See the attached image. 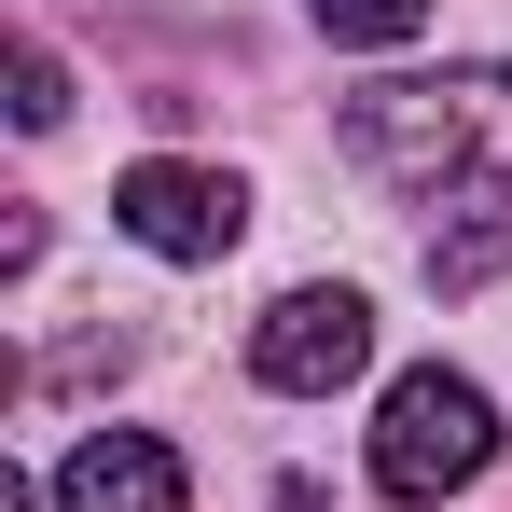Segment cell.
Here are the masks:
<instances>
[{
  "label": "cell",
  "mask_w": 512,
  "mask_h": 512,
  "mask_svg": "<svg viewBox=\"0 0 512 512\" xmlns=\"http://www.w3.org/2000/svg\"><path fill=\"white\" fill-rule=\"evenodd\" d=\"M346 167L416 194V208H471V222H512V70H429V84H360L333 111Z\"/></svg>",
  "instance_id": "cell-1"
},
{
  "label": "cell",
  "mask_w": 512,
  "mask_h": 512,
  "mask_svg": "<svg viewBox=\"0 0 512 512\" xmlns=\"http://www.w3.org/2000/svg\"><path fill=\"white\" fill-rule=\"evenodd\" d=\"M305 14H319L333 42H360V56H388V42H416V28H429V0H305Z\"/></svg>",
  "instance_id": "cell-6"
},
{
  "label": "cell",
  "mask_w": 512,
  "mask_h": 512,
  "mask_svg": "<svg viewBox=\"0 0 512 512\" xmlns=\"http://www.w3.org/2000/svg\"><path fill=\"white\" fill-rule=\"evenodd\" d=\"M512 250V222H457V236H429V291H485Z\"/></svg>",
  "instance_id": "cell-7"
},
{
  "label": "cell",
  "mask_w": 512,
  "mask_h": 512,
  "mask_svg": "<svg viewBox=\"0 0 512 512\" xmlns=\"http://www.w3.org/2000/svg\"><path fill=\"white\" fill-rule=\"evenodd\" d=\"M499 471V402L471 388V374H388V402H374V485L388 499H457V485H485Z\"/></svg>",
  "instance_id": "cell-2"
},
{
  "label": "cell",
  "mask_w": 512,
  "mask_h": 512,
  "mask_svg": "<svg viewBox=\"0 0 512 512\" xmlns=\"http://www.w3.org/2000/svg\"><path fill=\"white\" fill-rule=\"evenodd\" d=\"M374 360V305L346 291V277H305V291H277L250 333V374L277 388V402H333L346 374Z\"/></svg>",
  "instance_id": "cell-3"
},
{
  "label": "cell",
  "mask_w": 512,
  "mask_h": 512,
  "mask_svg": "<svg viewBox=\"0 0 512 512\" xmlns=\"http://www.w3.org/2000/svg\"><path fill=\"white\" fill-rule=\"evenodd\" d=\"M111 222H125L153 263H222L236 236H250V180H236V167H180V153H153V167L111 180Z\"/></svg>",
  "instance_id": "cell-4"
},
{
  "label": "cell",
  "mask_w": 512,
  "mask_h": 512,
  "mask_svg": "<svg viewBox=\"0 0 512 512\" xmlns=\"http://www.w3.org/2000/svg\"><path fill=\"white\" fill-rule=\"evenodd\" d=\"M180 499H194V471L153 429H84L70 471H56V512H180Z\"/></svg>",
  "instance_id": "cell-5"
},
{
  "label": "cell",
  "mask_w": 512,
  "mask_h": 512,
  "mask_svg": "<svg viewBox=\"0 0 512 512\" xmlns=\"http://www.w3.org/2000/svg\"><path fill=\"white\" fill-rule=\"evenodd\" d=\"M14 125H28V139L70 125V70H56V42H14Z\"/></svg>",
  "instance_id": "cell-8"
}]
</instances>
